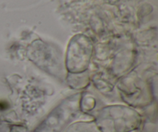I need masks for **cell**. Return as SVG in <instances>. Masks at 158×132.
Returning <instances> with one entry per match:
<instances>
[{"mask_svg": "<svg viewBox=\"0 0 158 132\" xmlns=\"http://www.w3.org/2000/svg\"><path fill=\"white\" fill-rule=\"evenodd\" d=\"M139 122V115L131 108L111 106L100 111L97 126L101 132H128L135 129Z\"/></svg>", "mask_w": 158, "mask_h": 132, "instance_id": "cell-1", "label": "cell"}, {"mask_svg": "<svg viewBox=\"0 0 158 132\" xmlns=\"http://www.w3.org/2000/svg\"><path fill=\"white\" fill-rule=\"evenodd\" d=\"M92 53V44L84 36H77L71 40L67 53V67L70 72L79 73L86 69Z\"/></svg>", "mask_w": 158, "mask_h": 132, "instance_id": "cell-2", "label": "cell"}, {"mask_svg": "<svg viewBox=\"0 0 158 132\" xmlns=\"http://www.w3.org/2000/svg\"><path fill=\"white\" fill-rule=\"evenodd\" d=\"M67 132H101L94 123H77L70 127Z\"/></svg>", "mask_w": 158, "mask_h": 132, "instance_id": "cell-3", "label": "cell"}]
</instances>
